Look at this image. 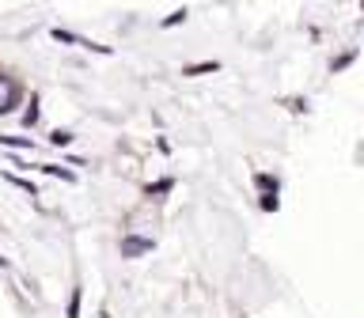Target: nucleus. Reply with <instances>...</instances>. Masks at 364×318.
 I'll return each mask as SVG.
<instances>
[{"label": "nucleus", "instance_id": "obj_1", "mask_svg": "<svg viewBox=\"0 0 364 318\" xmlns=\"http://www.w3.org/2000/svg\"><path fill=\"white\" fill-rule=\"evenodd\" d=\"M156 246V238H141V235H129V238H122V258H141L148 254V250Z\"/></svg>", "mask_w": 364, "mask_h": 318}, {"label": "nucleus", "instance_id": "obj_2", "mask_svg": "<svg viewBox=\"0 0 364 318\" xmlns=\"http://www.w3.org/2000/svg\"><path fill=\"white\" fill-rule=\"evenodd\" d=\"M0 144L4 148H34L31 136H0Z\"/></svg>", "mask_w": 364, "mask_h": 318}, {"label": "nucleus", "instance_id": "obj_3", "mask_svg": "<svg viewBox=\"0 0 364 318\" xmlns=\"http://www.w3.org/2000/svg\"><path fill=\"white\" fill-rule=\"evenodd\" d=\"M42 170H46V175H53V178H65V182H76V175H73V170H61V167H53V163H46Z\"/></svg>", "mask_w": 364, "mask_h": 318}, {"label": "nucleus", "instance_id": "obj_4", "mask_svg": "<svg viewBox=\"0 0 364 318\" xmlns=\"http://www.w3.org/2000/svg\"><path fill=\"white\" fill-rule=\"evenodd\" d=\"M50 144H57V148H65V144H73V133H65V129H57V133L50 136Z\"/></svg>", "mask_w": 364, "mask_h": 318}, {"label": "nucleus", "instance_id": "obj_5", "mask_svg": "<svg viewBox=\"0 0 364 318\" xmlns=\"http://www.w3.org/2000/svg\"><path fill=\"white\" fill-rule=\"evenodd\" d=\"M8 182H11V186H19L23 193H31V197H34V186H31L27 178H16V175H8Z\"/></svg>", "mask_w": 364, "mask_h": 318}, {"label": "nucleus", "instance_id": "obj_6", "mask_svg": "<svg viewBox=\"0 0 364 318\" xmlns=\"http://www.w3.org/2000/svg\"><path fill=\"white\" fill-rule=\"evenodd\" d=\"M258 186H262V190H269V193H277V178H269V175H258Z\"/></svg>", "mask_w": 364, "mask_h": 318}, {"label": "nucleus", "instance_id": "obj_7", "mask_svg": "<svg viewBox=\"0 0 364 318\" xmlns=\"http://www.w3.org/2000/svg\"><path fill=\"white\" fill-rule=\"evenodd\" d=\"M68 318H80V292H73V300H68Z\"/></svg>", "mask_w": 364, "mask_h": 318}, {"label": "nucleus", "instance_id": "obj_8", "mask_svg": "<svg viewBox=\"0 0 364 318\" xmlns=\"http://www.w3.org/2000/svg\"><path fill=\"white\" fill-rule=\"evenodd\" d=\"M171 186H175V182H171V178H164V182H156V186H148V193H167Z\"/></svg>", "mask_w": 364, "mask_h": 318}, {"label": "nucleus", "instance_id": "obj_9", "mask_svg": "<svg viewBox=\"0 0 364 318\" xmlns=\"http://www.w3.org/2000/svg\"><path fill=\"white\" fill-rule=\"evenodd\" d=\"M23 121H27V125H34V121H38V106H34V102H31V110L23 114Z\"/></svg>", "mask_w": 364, "mask_h": 318}]
</instances>
